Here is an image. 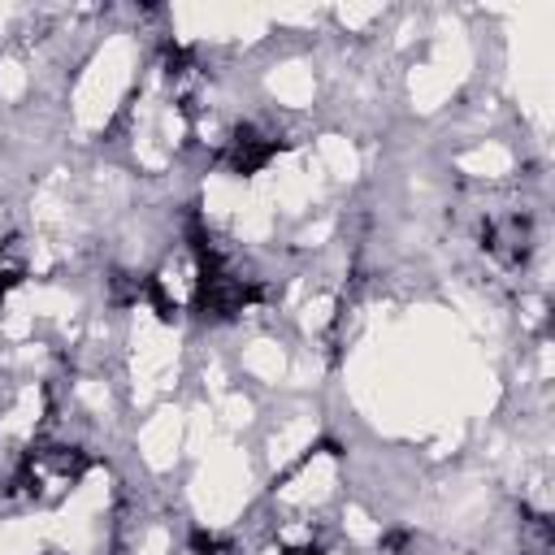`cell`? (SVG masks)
<instances>
[{
  "instance_id": "cell-4",
  "label": "cell",
  "mask_w": 555,
  "mask_h": 555,
  "mask_svg": "<svg viewBox=\"0 0 555 555\" xmlns=\"http://www.w3.org/2000/svg\"><path fill=\"white\" fill-rule=\"evenodd\" d=\"M22 278H26V256H22L17 238H9V243L0 247V299H4Z\"/></svg>"
},
{
  "instance_id": "cell-6",
  "label": "cell",
  "mask_w": 555,
  "mask_h": 555,
  "mask_svg": "<svg viewBox=\"0 0 555 555\" xmlns=\"http://www.w3.org/2000/svg\"><path fill=\"white\" fill-rule=\"evenodd\" d=\"M191 555H243L230 538H221V533H208V529H195L191 533Z\"/></svg>"
},
{
  "instance_id": "cell-7",
  "label": "cell",
  "mask_w": 555,
  "mask_h": 555,
  "mask_svg": "<svg viewBox=\"0 0 555 555\" xmlns=\"http://www.w3.org/2000/svg\"><path fill=\"white\" fill-rule=\"evenodd\" d=\"M282 555H321V546H312V542H304V546H291V551H282Z\"/></svg>"
},
{
  "instance_id": "cell-1",
  "label": "cell",
  "mask_w": 555,
  "mask_h": 555,
  "mask_svg": "<svg viewBox=\"0 0 555 555\" xmlns=\"http://www.w3.org/2000/svg\"><path fill=\"white\" fill-rule=\"evenodd\" d=\"M91 468V455L78 447H30L13 473V486L30 499H43L48 486H74L82 473Z\"/></svg>"
},
{
  "instance_id": "cell-2",
  "label": "cell",
  "mask_w": 555,
  "mask_h": 555,
  "mask_svg": "<svg viewBox=\"0 0 555 555\" xmlns=\"http://www.w3.org/2000/svg\"><path fill=\"white\" fill-rule=\"evenodd\" d=\"M282 152V139L273 134V130H260V126H238L230 139H225V147H221V165L230 169V173H238V178H251V173H260L273 156Z\"/></svg>"
},
{
  "instance_id": "cell-8",
  "label": "cell",
  "mask_w": 555,
  "mask_h": 555,
  "mask_svg": "<svg viewBox=\"0 0 555 555\" xmlns=\"http://www.w3.org/2000/svg\"><path fill=\"white\" fill-rule=\"evenodd\" d=\"M48 555H61V551H48Z\"/></svg>"
},
{
  "instance_id": "cell-5",
  "label": "cell",
  "mask_w": 555,
  "mask_h": 555,
  "mask_svg": "<svg viewBox=\"0 0 555 555\" xmlns=\"http://www.w3.org/2000/svg\"><path fill=\"white\" fill-rule=\"evenodd\" d=\"M143 273H113L108 278V291H113V304H139L143 299Z\"/></svg>"
},
{
  "instance_id": "cell-3",
  "label": "cell",
  "mask_w": 555,
  "mask_h": 555,
  "mask_svg": "<svg viewBox=\"0 0 555 555\" xmlns=\"http://www.w3.org/2000/svg\"><path fill=\"white\" fill-rule=\"evenodd\" d=\"M481 247L499 260V264H525L533 251V225L525 212H499L481 225Z\"/></svg>"
}]
</instances>
